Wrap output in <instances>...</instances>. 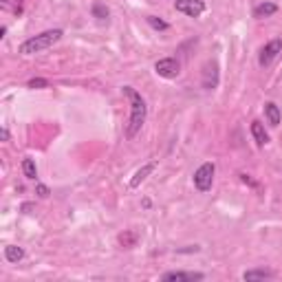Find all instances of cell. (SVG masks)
<instances>
[{
  "label": "cell",
  "mask_w": 282,
  "mask_h": 282,
  "mask_svg": "<svg viewBox=\"0 0 282 282\" xmlns=\"http://www.w3.org/2000/svg\"><path fill=\"white\" fill-rule=\"evenodd\" d=\"M122 91H124V95L128 97V102H130V119H128V126H126V137L135 139L139 135V130L144 128V124H146L148 106H146V99L141 97V93L135 91L132 86H124Z\"/></svg>",
  "instance_id": "1"
},
{
  "label": "cell",
  "mask_w": 282,
  "mask_h": 282,
  "mask_svg": "<svg viewBox=\"0 0 282 282\" xmlns=\"http://www.w3.org/2000/svg\"><path fill=\"white\" fill-rule=\"evenodd\" d=\"M64 36L62 29H49V31H42L38 36H33L29 40H24L20 44V53L22 55H36V53H42L46 49H51L55 42H60V38Z\"/></svg>",
  "instance_id": "2"
},
{
  "label": "cell",
  "mask_w": 282,
  "mask_h": 282,
  "mask_svg": "<svg viewBox=\"0 0 282 282\" xmlns=\"http://www.w3.org/2000/svg\"><path fill=\"white\" fill-rule=\"evenodd\" d=\"M214 174H216V165L212 163V161H205L203 165L199 167L196 172H194V187H196L199 192H210L212 190V183H214Z\"/></svg>",
  "instance_id": "3"
},
{
  "label": "cell",
  "mask_w": 282,
  "mask_h": 282,
  "mask_svg": "<svg viewBox=\"0 0 282 282\" xmlns=\"http://www.w3.org/2000/svg\"><path fill=\"white\" fill-rule=\"evenodd\" d=\"M174 9L185 13L187 18H201L205 13V3L203 0H174Z\"/></svg>",
  "instance_id": "4"
},
{
  "label": "cell",
  "mask_w": 282,
  "mask_h": 282,
  "mask_svg": "<svg viewBox=\"0 0 282 282\" xmlns=\"http://www.w3.org/2000/svg\"><path fill=\"white\" fill-rule=\"evenodd\" d=\"M282 53V40L276 38V40H271V42H267L263 49H260V55H258V64L263 66V69H267L273 60H276L278 55Z\"/></svg>",
  "instance_id": "5"
},
{
  "label": "cell",
  "mask_w": 282,
  "mask_h": 282,
  "mask_svg": "<svg viewBox=\"0 0 282 282\" xmlns=\"http://www.w3.org/2000/svg\"><path fill=\"white\" fill-rule=\"evenodd\" d=\"M154 71H157V75H161V77L172 79V77H177L181 73V62L177 58H163V60H159V62L154 64Z\"/></svg>",
  "instance_id": "6"
},
{
  "label": "cell",
  "mask_w": 282,
  "mask_h": 282,
  "mask_svg": "<svg viewBox=\"0 0 282 282\" xmlns=\"http://www.w3.org/2000/svg\"><path fill=\"white\" fill-rule=\"evenodd\" d=\"M163 282H194V280H205V273L201 271H167L161 276Z\"/></svg>",
  "instance_id": "7"
},
{
  "label": "cell",
  "mask_w": 282,
  "mask_h": 282,
  "mask_svg": "<svg viewBox=\"0 0 282 282\" xmlns=\"http://www.w3.org/2000/svg\"><path fill=\"white\" fill-rule=\"evenodd\" d=\"M218 86V64L216 62H205L203 66V89L214 91Z\"/></svg>",
  "instance_id": "8"
},
{
  "label": "cell",
  "mask_w": 282,
  "mask_h": 282,
  "mask_svg": "<svg viewBox=\"0 0 282 282\" xmlns=\"http://www.w3.org/2000/svg\"><path fill=\"white\" fill-rule=\"evenodd\" d=\"M154 170H157V161H150V163H146V165H141L139 170L132 174V179H130V183H128V187L130 190H137V187L144 183V181L148 179V174H152Z\"/></svg>",
  "instance_id": "9"
},
{
  "label": "cell",
  "mask_w": 282,
  "mask_h": 282,
  "mask_svg": "<svg viewBox=\"0 0 282 282\" xmlns=\"http://www.w3.org/2000/svg\"><path fill=\"white\" fill-rule=\"evenodd\" d=\"M265 117H267V124H269L271 128H278V126H280V117H282L280 106L273 104V102H267L265 104Z\"/></svg>",
  "instance_id": "10"
},
{
  "label": "cell",
  "mask_w": 282,
  "mask_h": 282,
  "mask_svg": "<svg viewBox=\"0 0 282 282\" xmlns=\"http://www.w3.org/2000/svg\"><path fill=\"white\" fill-rule=\"evenodd\" d=\"M251 137H253V141H256L260 148L269 144V135H267L263 122H258V119H253V122H251Z\"/></svg>",
  "instance_id": "11"
},
{
  "label": "cell",
  "mask_w": 282,
  "mask_h": 282,
  "mask_svg": "<svg viewBox=\"0 0 282 282\" xmlns=\"http://www.w3.org/2000/svg\"><path fill=\"white\" fill-rule=\"evenodd\" d=\"M5 258L7 263H20V260L24 258V249L18 245H7L5 247Z\"/></svg>",
  "instance_id": "12"
},
{
  "label": "cell",
  "mask_w": 282,
  "mask_h": 282,
  "mask_svg": "<svg viewBox=\"0 0 282 282\" xmlns=\"http://www.w3.org/2000/svg\"><path fill=\"white\" fill-rule=\"evenodd\" d=\"M267 278H273V271L271 269H249L243 273V280L251 282V280H267Z\"/></svg>",
  "instance_id": "13"
},
{
  "label": "cell",
  "mask_w": 282,
  "mask_h": 282,
  "mask_svg": "<svg viewBox=\"0 0 282 282\" xmlns=\"http://www.w3.org/2000/svg\"><path fill=\"white\" fill-rule=\"evenodd\" d=\"M276 11H278V5H273V3H263V5H258L256 9H253V18H269V16H273Z\"/></svg>",
  "instance_id": "14"
},
{
  "label": "cell",
  "mask_w": 282,
  "mask_h": 282,
  "mask_svg": "<svg viewBox=\"0 0 282 282\" xmlns=\"http://www.w3.org/2000/svg\"><path fill=\"white\" fill-rule=\"evenodd\" d=\"M22 174L29 181H36L38 179V165L33 159H22Z\"/></svg>",
  "instance_id": "15"
},
{
  "label": "cell",
  "mask_w": 282,
  "mask_h": 282,
  "mask_svg": "<svg viewBox=\"0 0 282 282\" xmlns=\"http://www.w3.org/2000/svg\"><path fill=\"white\" fill-rule=\"evenodd\" d=\"M93 18H97L99 22H104V20H108V16H110V11H108V7L106 5H102V3H95L93 5Z\"/></svg>",
  "instance_id": "16"
},
{
  "label": "cell",
  "mask_w": 282,
  "mask_h": 282,
  "mask_svg": "<svg viewBox=\"0 0 282 282\" xmlns=\"http://www.w3.org/2000/svg\"><path fill=\"white\" fill-rule=\"evenodd\" d=\"M148 24H150L152 29H157V31H167V29H170V24H167L165 20H161L159 16H148Z\"/></svg>",
  "instance_id": "17"
},
{
  "label": "cell",
  "mask_w": 282,
  "mask_h": 282,
  "mask_svg": "<svg viewBox=\"0 0 282 282\" xmlns=\"http://www.w3.org/2000/svg\"><path fill=\"white\" fill-rule=\"evenodd\" d=\"M29 89H46V86H49V82H46V79H42V77H33V79H29Z\"/></svg>",
  "instance_id": "18"
},
{
  "label": "cell",
  "mask_w": 282,
  "mask_h": 282,
  "mask_svg": "<svg viewBox=\"0 0 282 282\" xmlns=\"http://www.w3.org/2000/svg\"><path fill=\"white\" fill-rule=\"evenodd\" d=\"M36 194H38L40 199H46V196L51 194V190H49V187H46L44 183H38V185H36Z\"/></svg>",
  "instance_id": "19"
},
{
  "label": "cell",
  "mask_w": 282,
  "mask_h": 282,
  "mask_svg": "<svg viewBox=\"0 0 282 282\" xmlns=\"http://www.w3.org/2000/svg\"><path fill=\"white\" fill-rule=\"evenodd\" d=\"M119 240H122L124 245H130L132 240H135V236H132V234H128V236H119Z\"/></svg>",
  "instance_id": "20"
},
{
  "label": "cell",
  "mask_w": 282,
  "mask_h": 282,
  "mask_svg": "<svg viewBox=\"0 0 282 282\" xmlns=\"http://www.w3.org/2000/svg\"><path fill=\"white\" fill-rule=\"evenodd\" d=\"M0 137H3V141H9V130L3 128V130H0Z\"/></svg>",
  "instance_id": "21"
}]
</instances>
